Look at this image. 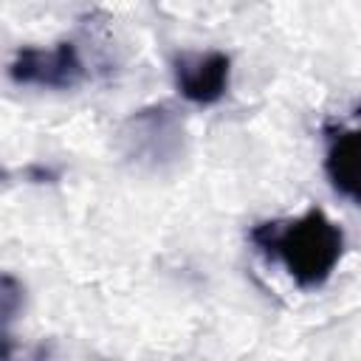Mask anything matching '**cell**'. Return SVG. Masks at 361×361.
<instances>
[{"label": "cell", "mask_w": 361, "mask_h": 361, "mask_svg": "<svg viewBox=\"0 0 361 361\" xmlns=\"http://www.w3.org/2000/svg\"><path fill=\"white\" fill-rule=\"evenodd\" d=\"M248 237L259 254L279 259L302 290L322 288L344 254V231L316 206L296 220L257 223Z\"/></svg>", "instance_id": "cell-1"}, {"label": "cell", "mask_w": 361, "mask_h": 361, "mask_svg": "<svg viewBox=\"0 0 361 361\" xmlns=\"http://www.w3.org/2000/svg\"><path fill=\"white\" fill-rule=\"evenodd\" d=\"M121 149L135 164L161 166L180 155L183 124L169 104H152L127 118L121 127Z\"/></svg>", "instance_id": "cell-2"}, {"label": "cell", "mask_w": 361, "mask_h": 361, "mask_svg": "<svg viewBox=\"0 0 361 361\" xmlns=\"http://www.w3.org/2000/svg\"><path fill=\"white\" fill-rule=\"evenodd\" d=\"M8 76L17 85H37L54 90H71L85 82V65L73 42H56L54 48H20L8 65Z\"/></svg>", "instance_id": "cell-3"}, {"label": "cell", "mask_w": 361, "mask_h": 361, "mask_svg": "<svg viewBox=\"0 0 361 361\" xmlns=\"http://www.w3.org/2000/svg\"><path fill=\"white\" fill-rule=\"evenodd\" d=\"M231 76V56L223 51L183 54L175 59L178 93L192 104H214L226 96Z\"/></svg>", "instance_id": "cell-4"}, {"label": "cell", "mask_w": 361, "mask_h": 361, "mask_svg": "<svg viewBox=\"0 0 361 361\" xmlns=\"http://www.w3.org/2000/svg\"><path fill=\"white\" fill-rule=\"evenodd\" d=\"M324 172L338 195L361 206V127L330 130Z\"/></svg>", "instance_id": "cell-5"}, {"label": "cell", "mask_w": 361, "mask_h": 361, "mask_svg": "<svg viewBox=\"0 0 361 361\" xmlns=\"http://www.w3.org/2000/svg\"><path fill=\"white\" fill-rule=\"evenodd\" d=\"M23 296V288L14 282V276H3V293H0V299H3V319L6 322H11L14 319V313H17V299Z\"/></svg>", "instance_id": "cell-6"}]
</instances>
